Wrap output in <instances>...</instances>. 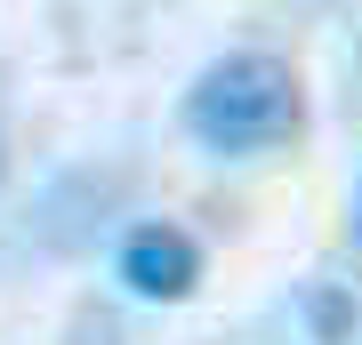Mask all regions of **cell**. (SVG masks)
<instances>
[{
  "label": "cell",
  "instance_id": "3957f363",
  "mask_svg": "<svg viewBox=\"0 0 362 345\" xmlns=\"http://www.w3.org/2000/svg\"><path fill=\"white\" fill-rule=\"evenodd\" d=\"M73 345H121L113 313H81V321H73Z\"/></svg>",
  "mask_w": 362,
  "mask_h": 345
},
{
  "label": "cell",
  "instance_id": "6da1fadb",
  "mask_svg": "<svg viewBox=\"0 0 362 345\" xmlns=\"http://www.w3.org/2000/svg\"><path fill=\"white\" fill-rule=\"evenodd\" d=\"M185 128H194V145H209L226 161H258V153H274V145H290L306 128V80L266 49H233V56L194 73Z\"/></svg>",
  "mask_w": 362,
  "mask_h": 345
},
{
  "label": "cell",
  "instance_id": "277c9868",
  "mask_svg": "<svg viewBox=\"0 0 362 345\" xmlns=\"http://www.w3.org/2000/svg\"><path fill=\"white\" fill-rule=\"evenodd\" d=\"M0 177H8V137H0Z\"/></svg>",
  "mask_w": 362,
  "mask_h": 345
},
{
  "label": "cell",
  "instance_id": "7a4b0ae2",
  "mask_svg": "<svg viewBox=\"0 0 362 345\" xmlns=\"http://www.w3.org/2000/svg\"><path fill=\"white\" fill-rule=\"evenodd\" d=\"M121 282H129V297H145V305H185V297L202 289V249L185 225H137L129 241H121Z\"/></svg>",
  "mask_w": 362,
  "mask_h": 345
}]
</instances>
